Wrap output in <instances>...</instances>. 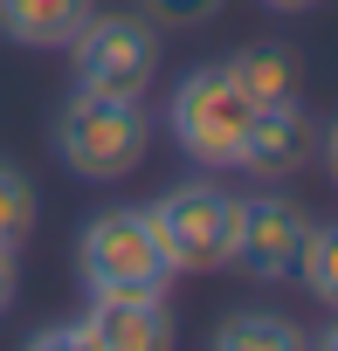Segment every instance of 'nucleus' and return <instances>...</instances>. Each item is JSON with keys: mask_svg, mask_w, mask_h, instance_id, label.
<instances>
[{"mask_svg": "<svg viewBox=\"0 0 338 351\" xmlns=\"http://www.w3.org/2000/svg\"><path fill=\"white\" fill-rule=\"evenodd\" d=\"M145 145H152V124L131 97H90L76 90L56 117V152L69 172L83 180H124V172L145 165Z\"/></svg>", "mask_w": 338, "mask_h": 351, "instance_id": "f257e3e1", "label": "nucleus"}, {"mask_svg": "<svg viewBox=\"0 0 338 351\" xmlns=\"http://www.w3.org/2000/svg\"><path fill=\"white\" fill-rule=\"evenodd\" d=\"M152 234H159V255L173 276H207V269H228V248H235V193H221L214 180H187V186H166L152 207H145Z\"/></svg>", "mask_w": 338, "mask_h": 351, "instance_id": "f03ea898", "label": "nucleus"}, {"mask_svg": "<svg viewBox=\"0 0 338 351\" xmlns=\"http://www.w3.org/2000/svg\"><path fill=\"white\" fill-rule=\"evenodd\" d=\"M76 269H83L90 296H166V282H173L145 207H111V214H97V221L83 228V241H76Z\"/></svg>", "mask_w": 338, "mask_h": 351, "instance_id": "7ed1b4c3", "label": "nucleus"}, {"mask_svg": "<svg viewBox=\"0 0 338 351\" xmlns=\"http://www.w3.org/2000/svg\"><path fill=\"white\" fill-rule=\"evenodd\" d=\"M249 117H256V97L228 69H194L173 90V104H166V124H173L180 152L201 158V165H235V152L249 138Z\"/></svg>", "mask_w": 338, "mask_h": 351, "instance_id": "20e7f679", "label": "nucleus"}, {"mask_svg": "<svg viewBox=\"0 0 338 351\" xmlns=\"http://www.w3.org/2000/svg\"><path fill=\"white\" fill-rule=\"evenodd\" d=\"M69 62H76V90L145 104V90L159 76V35L131 14H90L69 42Z\"/></svg>", "mask_w": 338, "mask_h": 351, "instance_id": "39448f33", "label": "nucleus"}, {"mask_svg": "<svg viewBox=\"0 0 338 351\" xmlns=\"http://www.w3.org/2000/svg\"><path fill=\"white\" fill-rule=\"evenodd\" d=\"M42 351H159L173 344V324H166V296H90V310L76 324H56L35 337Z\"/></svg>", "mask_w": 338, "mask_h": 351, "instance_id": "423d86ee", "label": "nucleus"}, {"mask_svg": "<svg viewBox=\"0 0 338 351\" xmlns=\"http://www.w3.org/2000/svg\"><path fill=\"white\" fill-rule=\"evenodd\" d=\"M304 228H311V221H304L290 200H276V193L235 200V248H228V262H242L249 276L276 282V276H290V269H297Z\"/></svg>", "mask_w": 338, "mask_h": 351, "instance_id": "0eeeda50", "label": "nucleus"}, {"mask_svg": "<svg viewBox=\"0 0 338 351\" xmlns=\"http://www.w3.org/2000/svg\"><path fill=\"white\" fill-rule=\"evenodd\" d=\"M304 152H311V124H304V110L290 97V104H256L235 165L242 172H290V165H304Z\"/></svg>", "mask_w": 338, "mask_h": 351, "instance_id": "6e6552de", "label": "nucleus"}, {"mask_svg": "<svg viewBox=\"0 0 338 351\" xmlns=\"http://www.w3.org/2000/svg\"><path fill=\"white\" fill-rule=\"evenodd\" d=\"M97 0H0V35L21 49H69Z\"/></svg>", "mask_w": 338, "mask_h": 351, "instance_id": "1a4fd4ad", "label": "nucleus"}, {"mask_svg": "<svg viewBox=\"0 0 338 351\" xmlns=\"http://www.w3.org/2000/svg\"><path fill=\"white\" fill-rule=\"evenodd\" d=\"M228 76H235L256 104H290V97H297V56H290V49H276V42L242 49V56L228 62Z\"/></svg>", "mask_w": 338, "mask_h": 351, "instance_id": "9d476101", "label": "nucleus"}, {"mask_svg": "<svg viewBox=\"0 0 338 351\" xmlns=\"http://www.w3.org/2000/svg\"><path fill=\"white\" fill-rule=\"evenodd\" d=\"M214 344H221V351H297L304 337H297V324H290V317L249 310V317H228V324L214 330Z\"/></svg>", "mask_w": 338, "mask_h": 351, "instance_id": "9b49d317", "label": "nucleus"}, {"mask_svg": "<svg viewBox=\"0 0 338 351\" xmlns=\"http://www.w3.org/2000/svg\"><path fill=\"white\" fill-rule=\"evenodd\" d=\"M297 276L317 303L338 310V228H304V248H297Z\"/></svg>", "mask_w": 338, "mask_h": 351, "instance_id": "f8f14e48", "label": "nucleus"}, {"mask_svg": "<svg viewBox=\"0 0 338 351\" xmlns=\"http://www.w3.org/2000/svg\"><path fill=\"white\" fill-rule=\"evenodd\" d=\"M28 228H35V186L21 180L14 165H0V241H28Z\"/></svg>", "mask_w": 338, "mask_h": 351, "instance_id": "ddd939ff", "label": "nucleus"}, {"mask_svg": "<svg viewBox=\"0 0 338 351\" xmlns=\"http://www.w3.org/2000/svg\"><path fill=\"white\" fill-rule=\"evenodd\" d=\"M145 8H152L166 28H201V21L221 14V0H145Z\"/></svg>", "mask_w": 338, "mask_h": 351, "instance_id": "4468645a", "label": "nucleus"}, {"mask_svg": "<svg viewBox=\"0 0 338 351\" xmlns=\"http://www.w3.org/2000/svg\"><path fill=\"white\" fill-rule=\"evenodd\" d=\"M8 303H14V248L0 241V310H8Z\"/></svg>", "mask_w": 338, "mask_h": 351, "instance_id": "2eb2a0df", "label": "nucleus"}, {"mask_svg": "<svg viewBox=\"0 0 338 351\" xmlns=\"http://www.w3.org/2000/svg\"><path fill=\"white\" fill-rule=\"evenodd\" d=\"M324 165H331V180H338V124L324 131Z\"/></svg>", "mask_w": 338, "mask_h": 351, "instance_id": "dca6fc26", "label": "nucleus"}, {"mask_svg": "<svg viewBox=\"0 0 338 351\" xmlns=\"http://www.w3.org/2000/svg\"><path fill=\"white\" fill-rule=\"evenodd\" d=\"M262 8H276V14H304V8H317V0H262Z\"/></svg>", "mask_w": 338, "mask_h": 351, "instance_id": "f3484780", "label": "nucleus"}, {"mask_svg": "<svg viewBox=\"0 0 338 351\" xmlns=\"http://www.w3.org/2000/svg\"><path fill=\"white\" fill-rule=\"evenodd\" d=\"M317 344H324V351H338V324H331V330H324V337H317Z\"/></svg>", "mask_w": 338, "mask_h": 351, "instance_id": "a211bd4d", "label": "nucleus"}]
</instances>
